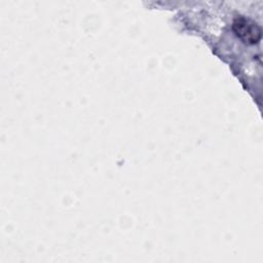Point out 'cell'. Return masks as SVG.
Returning <instances> with one entry per match:
<instances>
[{
	"instance_id": "1",
	"label": "cell",
	"mask_w": 263,
	"mask_h": 263,
	"mask_svg": "<svg viewBox=\"0 0 263 263\" xmlns=\"http://www.w3.org/2000/svg\"><path fill=\"white\" fill-rule=\"evenodd\" d=\"M232 29L235 35L245 43L256 44L260 41L262 36V31L260 26L254 21L239 16L233 22Z\"/></svg>"
}]
</instances>
